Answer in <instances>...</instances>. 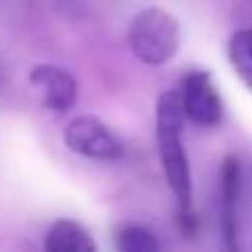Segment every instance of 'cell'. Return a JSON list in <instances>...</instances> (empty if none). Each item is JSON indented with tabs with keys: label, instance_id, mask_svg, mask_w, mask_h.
I'll return each instance as SVG.
<instances>
[{
	"label": "cell",
	"instance_id": "obj_1",
	"mask_svg": "<svg viewBox=\"0 0 252 252\" xmlns=\"http://www.w3.org/2000/svg\"><path fill=\"white\" fill-rule=\"evenodd\" d=\"M184 111L179 102V91L170 89L164 91L157 100L155 111V126H157V144H159V157L161 168H164L166 182L177 199L179 210L177 213H188L192 210V179H190V166H188V155L184 151Z\"/></svg>",
	"mask_w": 252,
	"mask_h": 252
},
{
	"label": "cell",
	"instance_id": "obj_2",
	"mask_svg": "<svg viewBox=\"0 0 252 252\" xmlns=\"http://www.w3.org/2000/svg\"><path fill=\"white\" fill-rule=\"evenodd\" d=\"M128 47L148 66L168 64L179 49V22L159 7H146L130 20Z\"/></svg>",
	"mask_w": 252,
	"mask_h": 252
},
{
	"label": "cell",
	"instance_id": "obj_3",
	"mask_svg": "<svg viewBox=\"0 0 252 252\" xmlns=\"http://www.w3.org/2000/svg\"><path fill=\"white\" fill-rule=\"evenodd\" d=\"M64 142L73 153L93 161H120L124 146L115 133L95 115H80L64 130Z\"/></svg>",
	"mask_w": 252,
	"mask_h": 252
},
{
	"label": "cell",
	"instance_id": "obj_4",
	"mask_svg": "<svg viewBox=\"0 0 252 252\" xmlns=\"http://www.w3.org/2000/svg\"><path fill=\"white\" fill-rule=\"evenodd\" d=\"M179 102L184 118L192 124L210 128L223 120V102L206 71H190L179 84Z\"/></svg>",
	"mask_w": 252,
	"mask_h": 252
},
{
	"label": "cell",
	"instance_id": "obj_5",
	"mask_svg": "<svg viewBox=\"0 0 252 252\" xmlns=\"http://www.w3.org/2000/svg\"><path fill=\"white\" fill-rule=\"evenodd\" d=\"M31 87L38 91L42 104L53 113H66L78 100V84L69 71L56 64H38L29 73Z\"/></svg>",
	"mask_w": 252,
	"mask_h": 252
},
{
	"label": "cell",
	"instance_id": "obj_6",
	"mask_svg": "<svg viewBox=\"0 0 252 252\" xmlns=\"http://www.w3.org/2000/svg\"><path fill=\"white\" fill-rule=\"evenodd\" d=\"M221 228L228 250H237V206L241 195V161L235 155H226L221 164Z\"/></svg>",
	"mask_w": 252,
	"mask_h": 252
},
{
	"label": "cell",
	"instance_id": "obj_7",
	"mask_svg": "<svg viewBox=\"0 0 252 252\" xmlns=\"http://www.w3.org/2000/svg\"><path fill=\"white\" fill-rule=\"evenodd\" d=\"M47 252H95L97 246L82 223L73 219H58L44 239Z\"/></svg>",
	"mask_w": 252,
	"mask_h": 252
},
{
	"label": "cell",
	"instance_id": "obj_8",
	"mask_svg": "<svg viewBox=\"0 0 252 252\" xmlns=\"http://www.w3.org/2000/svg\"><path fill=\"white\" fill-rule=\"evenodd\" d=\"M228 58L239 80L252 91V29H239L228 42Z\"/></svg>",
	"mask_w": 252,
	"mask_h": 252
},
{
	"label": "cell",
	"instance_id": "obj_9",
	"mask_svg": "<svg viewBox=\"0 0 252 252\" xmlns=\"http://www.w3.org/2000/svg\"><path fill=\"white\" fill-rule=\"evenodd\" d=\"M118 250L122 252H159V241L151 230L142 226H122L115 237Z\"/></svg>",
	"mask_w": 252,
	"mask_h": 252
}]
</instances>
